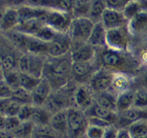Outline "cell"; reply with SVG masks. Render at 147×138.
I'll list each match as a JSON object with an SVG mask.
<instances>
[{"mask_svg":"<svg viewBox=\"0 0 147 138\" xmlns=\"http://www.w3.org/2000/svg\"><path fill=\"white\" fill-rule=\"evenodd\" d=\"M95 63L98 67L114 73H123L134 76L142 68L140 61L132 50L120 51L104 46L96 49Z\"/></svg>","mask_w":147,"mask_h":138,"instance_id":"cell-1","label":"cell"},{"mask_svg":"<svg viewBox=\"0 0 147 138\" xmlns=\"http://www.w3.org/2000/svg\"><path fill=\"white\" fill-rule=\"evenodd\" d=\"M72 64L70 53L60 57L47 56L42 77L50 82L53 89H60L72 80Z\"/></svg>","mask_w":147,"mask_h":138,"instance_id":"cell-2","label":"cell"},{"mask_svg":"<svg viewBox=\"0 0 147 138\" xmlns=\"http://www.w3.org/2000/svg\"><path fill=\"white\" fill-rule=\"evenodd\" d=\"M76 85V82L71 80L66 86L53 89L43 106L52 114L73 106V93Z\"/></svg>","mask_w":147,"mask_h":138,"instance_id":"cell-3","label":"cell"},{"mask_svg":"<svg viewBox=\"0 0 147 138\" xmlns=\"http://www.w3.org/2000/svg\"><path fill=\"white\" fill-rule=\"evenodd\" d=\"M69 138H81L84 137L88 120L83 111L70 106L66 109Z\"/></svg>","mask_w":147,"mask_h":138,"instance_id":"cell-4","label":"cell"},{"mask_svg":"<svg viewBox=\"0 0 147 138\" xmlns=\"http://www.w3.org/2000/svg\"><path fill=\"white\" fill-rule=\"evenodd\" d=\"M0 51H1V73L18 70L19 60L23 53L14 47L1 34Z\"/></svg>","mask_w":147,"mask_h":138,"instance_id":"cell-5","label":"cell"},{"mask_svg":"<svg viewBox=\"0 0 147 138\" xmlns=\"http://www.w3.org/2000/svg\"><path fill=\"white\" fill-rule=\"evenodd\" d=\"M47 57L30 53H23L19 60V71L37 78H42Z\"/></svg>","mask_w":147,"mask_h":138,"instance_id":"cell-6","label":"cell"},{"mask_svg":"<svg viewBox=\"0 0 147 138\" xmlns=\"http://www.w3.org/2000/svg\"><path fill=\"white\" fill-rule=\"evenodd\" d=\"M73 16L55 9H46L40 21L58 32H68Z\"/></svg>","mask_w":147,"mask_h":138,"instance_id":"cell-7","label":"cell"},{"mask_svg":"<svg viewBox=\"0 0 147 138\" xmlns=\"http://www.w3.org/2000/svg\"><path fill=\"white\" fill-rule=\"evenodd\" d=\"M131 40L132 38L127 25L107 30L106 46L109 48L120 51L132 50Z\"/></svg>","mask_w":147,"mask_h":138,"instance_id":"cell-8","label":"cell"},{"mask_svg":"<svg viewBox=\"0 0 147 138\" xmlns=\"http://www.w3.org/2000/svg\"><path fill=\"white\" fill-rule=\"evenodd\" d=\"M95 23L88 17H73L68 34L73 42H87Z\"/></svg>","mask_w":147,"mask_h":138,"instance_id":"cell-9","label":"cell"},{"mask_svg":"<svg viewBox=\"0 0 147 138\" xmlns=\"http://www.w3.org/2000/svg\"><path fill=\"white\" fill-rule=\"evenodd\" d=\"M95 101V93L88 83H76L73 93V106L86 112Z\"/></svg>","mask_w":147,"mask_h":138,"instance_id":"cell-10","label":"cell"},{"mask_svg":"<svg viewBox=\"0 0 147 138\" xmlns=\"http://www.w3.org/2000/svg\"><path fill=\"white\" fill-rule=\"evenodd\" d=\"M98 68V67L94 60L90 62H73L72 80L76 83H88Z\"/></svg>","mask_w":147,"mask_h":138,"instance_id":"cell-11","label":"cell"},{"mask_svg":"<svg viewBox=\"0 0 147 138\" xmlns=\"http://www.w3.org/2000/svg\"><path fill=\"white\" fill-rule=\"evenodd\" d=\"M114 72L100 67L93 73L88 84L95 93L105 91L111 89Z\"/></svg>","mask_w":147,"mask_h":138,"instance_id":"cell-12","label":"cell"},{"mask_svg":"<svg viewBox=\"0 0 147 138\" xmlns=\"http://www.w3.org/2000/svg\"><path fill=\"white\" fill-rule=\"evenodd\" d=\"M72 41L68 32H57L55 37L49 43L47 56L60 57L70 53Z\"/></svg>","mask_w":147,"mask_h":138,"instance_id":"cell-13","label":"cell"},{"mask_svg":"<svg viewBox=\"0 0 147 138\" xmlns=\"http://www.w3.org/2000/svg\"><path fill=\"white\" fill-rule=\"evenodd\" d=\"M70 55L73 62H90L96 57V49L88 42H73Z\"/></svg>","mask_w":147,"mask_h":138,"instance_id":"cell-14","label":"cell"},{"mask_svg":"<svg viewBox=\"0 0 147 138\" xmlns=\"http://www.w3.org/2000/svg\"><path fill=\"white\" fill-rule=\"evenodd\" d=\"M101 22L108 30L127 25L129 22L121 10L107 7L103 14Z\"/></svg>","mask_w":147,"mask_h":138,"instance_id":"cell-15","label":"cell"},{"mask_svg":"<svg viewBox=\"0 0 147 138\" xmlns=\"http://www.w3.org/2000/svg\"><path fill=\"white\" fill-rule=\"evenodd\" d=\"M20 24V18L18 9L8 7L2 9L0 30L1 33H5L15 30Z\"/></svg>","mask_w":147,"mask_h":138,"instance_id":"cell-16","label":"cell"},{"mask_svg":"<svg viewBox=\"0 0 147 138\" xmlns=\"http://www.w3.org/2000/svg\"><path fill=\"white\" fill-rule=\"evenodd\" d=\"M147 119V109H138L132 107L126 112L118 113L116 126L118 128H127L129 124L139 119Z\"/></svg>","mask_w":147,"mask_h":138,"instance_id":"cell-17","label":"cell"},{"mask_svg":"<svg viewBox=\"0 0 147 138\" xmlns=\"http://www.w3.org/2000/svg\"><path fill=\"white\" fill-rule=\"evenodd\" d=\"M53 90L50 82L42 77L39 84L31 92L32 103L35 106H44Z\"/></svg>","mask_w":147,"mask_h":138,"instance_id":"cell-18","label":"cell"},{"mask_svg":"<svg viewBox=\"0 0 147 138\" xmlns=\"http://www.w3.org/2000/svg\"><path fill=\"white\" fill-rule=\"evenodd\" d=\"M50 125L56 133L57 138H69L66 109L53 114Z\"/></svg>","mask_w":147,"mask_h":138,"instance_id":"cell-19","label":"cell"},{"mask_svg":"<svg viewBox=\"0 0 147 138\" xmlns=\"http://www.w3.org/2000/svg\"><path fill=\"white\" fill-rule=\"evenodd\" d=\"M14 47L20 50L21 53H25L27 51L30 35L22 32L20 30H13L5 33H1Z\"/></svg>","mask_w":147,"mask_h":138,"instance_id":"cell-20","label":"cell"},{"mask_svg":"<svg viewBox=\"0 0 147 138\" xmlns=\"http://www.w3.org/2000/svg\"><path fill=\"white\" fill-rule=\"evenodd\" d=\"M88 117H97L108 121L112 124H116L118 119V113L109 110L98 104L96 101L85 112Z\"/></svg>","mask_w":147,"mask_h":138,"instance_id":"cell-21","label":"cell"},{"mask_svg":"<svg viewBox=\"0 0 147 138\" xmlns=\"http://www.w3.org/2000/svg\"><path fill=\"white\" fill-rule=\"evenodd\" d=\"M127 26L131 38L147 34V12L139 13L129 21Z\"/></svg>","mask_w":147,"mask_h":138,"instance_id":"cell-22","label":"cell"},{"mask_svg":"<svg viewBox=\"0 0 147 138\" xmlns=\"http://www.w3.org/2000/svg\"><path fill=\"white\" fill-rule=\"evenodd\" d=\"M132 88H135L134 76L123 73H115L111 90L118 95Z\"/></svg>","mask_w":147,"mask_h":138,"instance_id":"cell-23","label":"cell"},{"mask_svg":"<svg viewBox=\"0 0 147 138\" xmlns=\"http://www.w3.org/2000/svg\"><path fill=\"white\" fill-rule=\"evenodd\" d=\"M106 34L107 30L101 21L95 23L88 43L96 49L106 46Z\"/></svg>","mask_w":147,"mask_h":138,"instance_id":"cell-24","label":"cell"},{"mask_svg":"<svg viewBox=\"0 0 147 138\" xmlns=\"http://www.w3.org/2000/svg\"><path fill=\"white\" fill-rule=\"evenodd\" d=\"M116 99L117 94L111 89L100 93H95V101L109 110L116 112Z\"/></svg>","mask_w":147,"mask_h":138,"instance_id":"cell-25","label":"cell"},{"mask_svg":"<svg viewBox=\"0 0 147 138\" xmlns=\"http://www.w3.org/2000/svg\"><path fill=\"white\" fill-rule=\"evenodd\" d=\"M135 89L136 88L128 89L117 95V99H116L117 113L126 112L133 107L134 101Z\"/></svg>","mask_w":147,"mask_h":138,"instance_id":"cell-26","label":"cell"},{"mask_svg":"<svg viewBox=\"0 0 147 138\" xmlns=\"http://www.w3.org/2000/svg\"><path fill=\"white\" fill-rule=\"evenodd\" d=\"M106 9L107 4L105 0H90L88 17L94 23L100 22Z\"/></svg>","mask_w":147,"mask_h":138,"instance_id":"cell-27","label":"cell"},{"mask_svg":"<svg viewBox=\"0 0 147 138\" xmlns=\"http://www.w3.org/2000/svg\"><path fill=\"white\" fill-rule=\"evenodd\" d=\"M48 48L49 43L40 40L34 36L30 35V40H29L27 53L47 56Z\"/></svg>","mask_w":147,"mask_h":138,"instance_id":"cell-28","label":"cell"},{"mask_svg":"<svg viewBox=\"0 0 147 138\" xmlns=\"http://www.w3.org/2000/svg\"><path fill=\"white\" fill-rule=\"evenodd\" d=\"M22 104L10 99H0V114L1 116H17Z\"/></svg>","mask_w":147,"mask_h":138,"instance_id":"cell-29","label":"cell"},{"mask_svg":"<svg viewBox=\"0 0 147 138\" xmlns=\"http://www.w3.org/2000/svg\"><path fill=\"white\" fill-rule=\"evenodd\" d=\"M52 116L53 114L45 106H34V112L30 121L34 125L50 124Z\"/></svg>","mask_w":147,"mask_h":138,"instance_id":"cell-30","label":"cell"},{"mask_svg":"<svg viewBox=\"0 0 147 138\" xmlns=\"http://www.w3.org/2000/svg\"><path fill=\"white\" fill-rule=\"evenodd\" d=\"M132 138L147 135V119H139L129 124L127 127Z\"/></svg>","mask_w":147,"mask_h":138,"instance_id":"cell-31","label":"cell"},{"mask_svg":"<svg viewBox=\"0 0 147 138\" xmlns=\"http://www.w3.org/2000/svg\"><path fill=\"white\" fill-rule=\"evenodd\" d=\"M20 73V87L30 92L34 90V88L39 84L42 79V78H37L27 73H23L21 72Z\"/></svg>","mask_w":147,"mask_h":138,"instance_id":"cell-32","label":"cell"},{"mask_svg":"<svg viewBox=\"0 0 147 138\" xmlns=\"http://www.w3.org/2000/svg\"><path fill=\"white\" fill-rule=\"evenodd\" d=\"M32 138H57L56 133L50 124L34 125Z\"/></svg>","mask_w":147,"mask_h":138,"instance_id":"cell-33","label":"cell"},{"mask_svg":"<svg viewBox=\"0 0 147 138\" xmlns=\"http://www.w3.org/2000/svg\"><path fill=\"white\" fill-rule=\"evenodd\" d=\"M122 12L128 22L130 21L134 17H135L137 14L142 12V6H141L139 0L128 1L122 9Z\"/></svg>","mask_w":147,"mask_h":138,"instance_id":"cell-34","label":"cell"},{"mask_svg":"<svg viewBox=\"0 0 147 138\" xmlns=\"http://www.w3.org/2000/svg\"><path fill=\"white\" fill-rule=\"evenodd\" d=\"M90 0H74L72 16L73 17H88Z\"/></svg>","mask_w":147,"mask_h":138,"instance_id":"cell-35","label":"cell"},{"mask_svg":"<svg viewBox=\"0 0 147 138\" xmlns=\"http://www.w3.org/2000/svg\"><path fill=\"white\" fill-rule=\"evenodd\" d=\"M133 107L138 109H147V89L137 87L135 89L134 101Z\"/></svg>","mask_w":147,"mask_h":138,"instance_id":"cell-36","label":"cell"},{"mask_svg":"<svg viewBox=\"0 0 147 138\" xmlns=\"http://www.w3.org/2000/svg\"><path fill=\"white\" fill-rule=\"evenodd\" d=\"M34 124L31 121L21 122L17 129L13 132L15 137H31L34 129Z\"/></svg>","mask_w":147,"mask_h":138,"instance_id":"cell-37","label":"cell"},{"mask_svg":"<svg viewBox=\"0 0 147 138\" xmlns=\"http://www.w3.org/2000/svg\"><path fill=\"white\" fill-rule=\"evenodd\" d=\"M11 99L22 105L32 103L31 92L22 87H19L18 89L14 90Z\"/></svg>","mask_w":147,"mask_h":138,"instance_id":"cell-38","label":"cell"},{"mask_svg":"<svg viewBox=\"0 0 147 138\" xmlns=\"http://www.w3.org/2000/svg\"><path fill=\"white\" fill-rule=\"evenodd\" d=\"M21 121L17 116H1V129L9 132H14Z\"/></svg>","mask_w":147,"mask_h":138,"instance_id":"cell-39","label":"cell"},{"mask_svg":"<svg viewBox=\"0 0 147 138\" xmlns=\"http://www.w3.org/2000/svg\"><path fill=\"white\" fill-rule=\"evenodd\" d=\"M20 71L18 70H11L7 73H1V78L4 79L6 83L13 89H18L20 87Z\"/></svg>","mask_w":147,"mask_h":138,"instance_id":"cell-40","label":"cell"},{"mask_svg":"<svg viewBox=\"0 0 147 138\" xmlns=\"http://www.w3.org/2000/svg\"><path fill=\"white\" fill-rule=\"evenodd\" d=\"M106 128L98 125L88 124L85 132L86 138H103L106 132Z\"/></svg>","mask_w":147,"mask_h":138,"instance_id":"cell-41","label":"cell"},{"mask_svg":"<svg viewBox=\"0 0 147 138\" xmlns=\"http://www.w3.org/2000/svg\"><path fill=\"white\" fill-rule=\"evenodd\" d=\"M74 0H54L53 9L72 14Z\"/></svg>","mask_w":147,"mask_h":138,"instance_id":"cell-42","label":"cell"},{"mask_svg":"<svg viewBox=\"0 0 147 138\" xmlns=\"http://www.w3.org/2000/svg\"><path fill=\"white\" fill-rule=\"evenodd\" d=\"M34 106L32 103L29 104H23L20 107L19 113L17 114L19 119L21 122L24 121H30L33 112H34Z\"/></svg>","mask_w":147,"mask_h":138,"instance_id":"cell-43","label":"cell"},{"mask_svg":"<svg viewBox=\"0 0 147 138\" xmlns=\"http://www.w3.org/2000/svg\"><path fill=\"white\" fill-rule=\"evenodd\" d=\"M134 87H142L147 89V68H141L137 73L134 76Z\"/></svg>","mask_w":147,"mask_h":138,"instance_id":"cell-44","label":"cell"},{"mask_svg":"<svg viewBox=\"0 0 147 138\" xmlns=\"http://www.w3.org/2000/svg\"><path fill=\"white\" fill-rule=\"evenodd\" d=\"M54 0H27L25 4L36 8L53 9Z\"/></svg>","mask_w":147,"mask_h":138,"instance_id":"cell-45","label":"cell"},{"mask_svg":"<svg viewBox=\"0 0 147 138\" xmlns=\"http://www.w3.org/2000/svg\"><path fill=\"white\" fill-rule=\"evenodd\" d=\"M13 90L4 79L1 78L0 83V99H10L13 94Z\"/></svg>","mask_w":147,"mask_h":138,"instance_id":"cell-46","label":"cell"},{"mask_svg":"<svg viewBox=\"0 0 147 138\" xmlns=\"http://www.w3.org/2000/svg\"><path fill=\"white\" fill-rule=\"evenodd\" d=\"M27 2V0H1V4L2 9L12 7L17 8L24 5Z\"/></svg>","mask_w":147,"mask_h":138,"instance_id":"cell-47","label":"cell"},{"mask_svg":"<svg viewBox=\"0 0 147 138\" xmlns=\"http://www.w3.org/2000/svg\"><path fill=\"white\" fill-rule=\"evenodd\" d=\"M108 8L121 10L127 3L126 0H105Z\"/></svg>","mask_w":147,"mask_h":138,"instance_id":"cell-48","label":"cell"},{"mask_svg":"<svg viewBox=\"0 0 147 138\" xmlns=\"http://www.w3.org/2000/svg\"><path fill=\"white\" fill-rule=\"evenodd\" d=\"M119 128L116 125L113 124L106 128V132L103 138H116Z\"/></svg>","mask_w":147,"mask_h":138,"instance_id":"cell-49","label":"cell"},{"mask_svg":"<svg viewBox=\"0 0 147 138\" xmlns=\"http://www.w3.org/2000/svg\"><path fill=\"white\" fill-rule=\"evenodd\" d=\"M116 138H132L127 128H119Z\"/></svg>","mask_w":147,"mask_h":138,"instance_id":"cell-50","label":"cell"},{"mask_svg":"<svg viewBox=\"0 0 147 138\" xmlns=\"http://www.w3.org/2000/svg\"><path fill=\"white\" fill-rule=\"evenodd\" d=\"M1 132V138H15L12 132H9L6 130H0Z\"/></svg>","mask_w":147,"mask_h":138,"instance_id":"cell-51","label":"cell"},{"mask_svg":"<svg viewBox=\"0 0 147 138\" xmlns=\"http://www.w3.org/2000/svg\"><path fill=\"white\" fill-rule=\"evenodd\" d=\"M134 138H147V135H144V136L138 137H134Z\"/></svg>","mask_w":147,"mask_h":138,"instance_id":"cell-52","label":"cell"},{"mask_svg":"<svg viewBox=\"0 0 147 138\" xmlns=\"http://www.w3.org/2000/svg\"><path fill=\"white\" fill-rule=\"evenodd\" d=\"M15 138H32V137L31 136V137H15Z\"/></svg>","mask_w":147,"mask_h":138,"instance_id":"cell-53","label":"cell"},{"mask_svg":"<svg viewBox=\"0 0 147 138\" xmlns=\"http://www.w3.org/2000/svg\"><path fill=\"white\" fill-rule=\"evenodd\" d=\"M126 1H127V2H128V1H134V0H126Z\"/></svg>","mask_w":147,"mask_h":138,"instance_id":"cell-54","label":"cell"}]
</instances>
